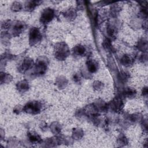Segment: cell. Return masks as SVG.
<instances>
[{"label": "cell", "instance_id": "obj_6", "mask_svg": "<svg viewBox=\"0 0 148 148\" xmlns=\"http://www.w3.org/2000/svg\"><path fill=\"white\" fill-rule=\"evenodd\" d=\"M29 139L32 142H39L40 140V138L38 135L36 136L34 134H31V136H29Z\"/></svg>", "mask_w": 148, "mask_h": 148}, {"label": "cell", "instance_id": "obj_1", "mask_svg": "<svg viewBox=\"0 0 148 148\" xmlns=\"http://www.w3.org/2000/svg\"><path fill=\"white\" fill-rule=\"evenodd\" d=\"M54 16V12L51 9H46L42 13L40 17L41 21L44 23L49 22Z\"/></svg>", "mask_w": 148, "mask_h": 148}, {"label": "cell", "instance_id": "obj_3", "mask_svg": "<svg viewBox=\"0 0 148 148\" xmlns=\"http://www.w3.org/2000/svg\"><path fill=\"white\" fill-rule=\"evenodd\" d=\"M30 42L34 44L38 42L40 39V34L38 29L36 28H33L30 31L29 34Z\"/></svg>", "mask_w": 148, "mask_h": 148}, {"label": "cell", "instance_id": "obj_2", "mask_svg": "<svg viewBox=\"0 0 148 148\" xmlns=\"http://www.w3.org/2000/svg\"><path fill=\"white\" fill-rule=\"evenodd\" d=\"M40 105L36 102H32L27 103L25 107V110L27 112L31 113H37L40 110Z\"/></svg>", "mask_w": 148, "mask_h": 148}, {"label": "cell", "instance_id": "obj_4", "mask_svg": "<svg viewBox=\"0 0 148 148\" xmlns=\"http://www.w3.org/2000/svg\"><path fill=\"white\" fill-rule=\"evenodd\" d=\"M87 65L88 70L91 72H95L97 70V63L94 61H88Z\"/></svg>", "mask_w": 148, "mask_h": 148}, {"label": "cell", "instance_id": "obj_5", "mask_svg": "<svg viewBox=\"0 0 148 148\" xmlns=\"http://www.w3.org/2000/svg\"><path fill=\"white\" fill-rule=\"evenodd\" d=\"M73 52L77 55H82L85 52V49L82 46H77L74 48Z\"/></svg>", "mask_w": 148, "mask_h": 148}]
</instances>
